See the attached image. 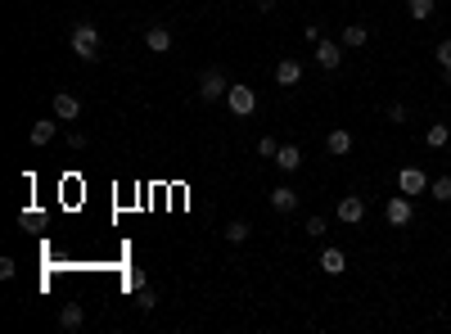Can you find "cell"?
I'll use <instances>...</instances> for the list:
<instances>
[{
  "mask_svg": "<svg viewBox=\"0 0 451 334\" xmlns=\"http://www.w3.org/2000/svg\"><path fill=\"white\" fill-rule=\"evenodd\" d=\"M68 50L82 63H95V59H100V27H95V23H77L72 36H68Z\"/></svg>",
  "mask_w": 451,
  "mask_h": 334,
  "instance_id": "6da1fadb",
  "label": "cell"
},
{
  "mask_svg": "<svg viewBox=\"0 0 451 334\" xmlns=\"http://www.w3.org/2000/svg\"><path fill=\"white\" fill-rule=\"evenodd\" d=\"M226 109L235 113V118H248V113L257 109V91H253V86H235V82H230V91H226Z\"/></svg>",
  "mask_w": 451,
  "mask_h": 334,
  "instance_id": "7a4b0ae2",
  "label": "cell"
},
{
  "mask_svg": "<svg viewBox=\"0 0 451 334\" xmlns=\"http://www.w3.org/2000/svg\"><path fill=\"white\" fill-rule=\"evenodd\" d=\"M226 91H230V82H226V73L222 68H208L204 77H199V100H226Z\"/></svg>",
  "mask_w": 451,
  "mask_h": 334,
  "instance_id": "3957f363",
  "label": "cell"
},
{
  "mask_svg": "<svg viewBox=\"0 0 451 334\" xmlns=\"http://www.w3.org/2000/svg\"><path fill=\"white\" fill-rule=\"evenodd\" d=\"M334 217H339L343 226H361V222H366V199H361V195H343L339 208H334Z\"/></svg>",
  "mask_w": 451,
  "mask_h": 334,
  "instance_id": "277c9868",
  "label": "cell"
},
{
  "mask_svg": "<svg viewBox=\"0 0 451 334\" xmlns=\"http://www.w3.org/2000/svg\"><path fill=\"white\" fill-rule=\"evenodd\" d=\"M316 63H321L325 73H334L343 63V41H330V36H321L316 41Z\"/></svg>",
  "mask_w": 451,
  "mask_h": 334,
  "instance_id": "5b68a950",
  "label": "cell"
},
{
  "mask_svg": "<svg viewBox=\"0 0 451 334\" xmlns=\"http://www.w3.org/2000/svg\"><path fill=\"white\" fill-rule=\"evenodd\" d=\"M411 217H415V204H411V195H392L388 199V226H411Z\"/></svg>",
  "mask_w": 451,
  "mask_h": 334,
  "instance_id": "8992f818",
  "label": "cell"
},
{
  "mask_svg": "<svg viewBox=\"0 0 451 334\" xmlns=\"http://www.w3.org/2000/svg\"><path fill=\"white\" fill-rule=\"evenodd\" d=\"M425 185H429L425 167H402L397 172V190H402V195H425Z\"/></svg>",
  "mask_w": 451,
  "mask_h": 334,
  "instance_id": "52a82bcc",
  "label": "cell"
},
{
  "mask_svg": "<svg viewBox=\"0 0 451 334\" xmlns=\"http://www.w3.org/2000/svg\"><path fill=\"white\" fill-rule=\"evenodd\" d=\"M54 118H59V122H77V118H82V100L68 95V91H59V95H54Z\"/></svg>",
  "mask_w": 451,
  "mask_h": 334,
  "instance_id": "ba28073f",
  "label": "cell"
},
{
  "mask_svg": "<svg viewBox=\"0 0 451 334\" xmlns=\"http://www.w3.org/2000/svg\"><path fill=\"white\" fill-rule=\"evenodd\" d=\"M54 131H59V118H41V122H32V131H27V140H32L36 149H45L54 140Z\"/></svg>",
  "mask_w": 451,
  "mask_h": 334,
  "instance_id": "9c48e42d",
  "label": "cell"
},
{
  "mask_svg": "<svg viewBox=\"0 0 451 334\" xmlns=\"http://www.w3.org/2000/svg\"><path fill=\"white\" fill-rule=\"evenodd\" d=\"M145 50H153V54H167V50H171V27L153 23L149 32H145Z\"/></svg>",
  "mask_w": 451,
  "mask_h": 334,
  "instance_id": "30bf717a",
  "label": "cell"
},
{
  "mask_svg": "<svg viewBox=\"0 0 451 334\" xmlns=\"http://www.w3.org/2000/svg\"><path fill=\"white\" fill-rule=\"evenodd\" d=\"M303 82V63L298 59H280L275 63V86H298Z\"/></svg>",
  "mask_w": 451,
  "mask_h": 334,
  "instance_id": "8fae6325",
  "label": "cell"
},
{
  "mask_svg": "<svg viewBox=\"0 0 451 334\" xmlns=\"http://www.w3.org/2000/svg\"><path fill=\"white\" fill-rule=\"evenodd\" d=\"M271 163L280 167V172H298V167H303V149H298V145H280Z\"/></svg>",
  "mask_w": 451,
  "mask_h": 334,
  "instance_id": "7c38bea8",
  "label": "cell"
},
{
  "mask_svg": "<svg viewBox=\"0 0 451 334\" xmlns=\"http://www.w3.org/2000/svg\"><path fill=\"white\" fill-rule=\"evenodd\" d=\"M339 41H343V50H361V45L370 41V27H366V23H348Z\"/></svg>",
  "mask_w": 451,
  "mask_h": 334,
  "instance_id": "4fadbf2b",
  "label": "cell"
},
{
  "mask_svg": "<svg viewBox=\"0 0 451 334\" xmlns=\"http://www.w3.org/2000/svg\"><path fill=\"white\" fill-rule=\"evenodd\" d=\"M271 208L275 213H293V208H298V190L293 185H275L271 190Z\"/></svg>",
  "mask_w": 451,
  "mask_h": 334,
  "instance_id": "5bb4252c",
  "label": "cell"
},
{
  "mask_svg": "<svg viewBox=\"0 0 451 334\" xmlns=\"http://www.w3.org/2000/svg\"><path fill=\"white\" fill-rule=\"evenodd\" d=\"M321 271L325 275H343V271H348V253H343V249H325L321 253Z\"/></svg>",
  "mask_w": 451,
  "mask_h": 334,
  "instance_id": "9a60e30c",
  "label": "cell"
},
{
  "mask_svg": "<svg viewBox=\"0 0 451 334\" xmlns=\"http://www.w3.org/2000/svg\"><path fill=\"white\" fill-rule=\"evenodd\" d=\"M82 326H86L82 303H63V308H59V330H82Z\"/></svg>",
  "mask_w": 451,
  "mask_h": 334,
  "instance_id": "2e32d148",
  "label": "cell"
},
{
  "mask_svg": "<svg viewBox=\"0 0 451 334\" xmlns=\"http://www.w3.org/2000/svg\"><path fill=\"white\" fill-rule=\"evenodd\" d=\"M325 149H330V154L334 158H343V154H348V149H352V131H330V136H325Z\"/></svg>",
  "mask_w": 451,
  "mask_h": 334,
  "instance_id": "e0dca14e",
  "label": "cell"
},
{
  "mask_svg": "<svg viewBox=\"0 0 451 334\" xmlns=\"http://www.w3.org/2000/svg\"><path fill=\"white\" fill-rule=\"evenodd\" d=\"M425 145L429 149H447L451 145V127H447V122H434V127L425 131Z\"/></svg>",
  "mask_w": 451,
  "mask_h": 334,
  "instance_id": "ac0fdd59",
  "label": "cell"
},
{
  "mask_svg": "<svg viewBox=\"0 0 451 334\" xmlns=\"http://www.w3.org/2000/svg\"><path fill=\"white\" fill-rule=\"evenodd\" d=\"M434 9H438V0H406V14L415 18V23H429Z\"/></svg>",
  "mask_w": 451,
  "mask_h": 334,
  "instance_id": "d6986e66",
  "label": "cell"
},
{
  "mask_svg": "<svg viewBox=\"0 0 451 334\" xmlns=\"http://www.w3.org/2000/svg\"><path fill=\"white\" fill-rule=\"evenodd\" d=\"M222 235H226V244H244L248 235H253V226H248V222H230Z\"/></svg>",
  "mask_w": 451,
  "mask_h": 334,
  "instance_id": "ffe728a7",
  "label": "cell"
},
{
  "mask_svg": "<svg viewBox=\"0 0 451 334\" xmlns=\"http://www.w3.org/2000/svg\"><path fill=\"white\" fill-rule=\"evenodd\" d=\"M429 195H434L438 204H451V172H447V176H438V181H429Z\"/></svg>",
  "mask_w": 451,
  "mask_h": 334,
  "instance_id": "44dd1931",
  "label": "cell"
},
{
  "mask_svg": "<svg viewBox=\"0 0 451 334\" xmlns=\"http://www.w3.org/2000/svg\"><path fill=\"white\" fill-rule=\"evenodd\" d=\"M136 308L140 312H153V308H158V294H153L149 284H140V289H136Z\"/></svg>",
  "mask_w": 451,
  "mask_h": 334,
  "instance_id": "7402d4cb",
  "label": "cell"
},
{
  "mask_svg": "<svg viewBox=\"0 0 451 334\" xmlns=\"http://www.w3.org/2000/svg\"><path fill=\"white\" fill-rule=\"evenodd\" d=\"M303 231H307V235H312V240H321V235H325V231H330V222H325V217H321V213H316V217H307V222H303Z\"/></svg>",
  "mask_w": 451,
  "mask_h": 334,
  "instance_id": "603a6c76",
  "label": "cell"
},
{
  "mask_svg": "<svg viewBox=\"0 0 451 334\" xmlns=\"http://www.w3.org/2000/svg\"><path fill=\"white\" fill-rule=\"evenodd\" d=\"M275 149H280V140H275V136H262V140H257V154H262V158H275Z\"/></svg>",
  "mask_w": 451,
  "mask_h": 334,
  "instance_id": "cb8c5ba5",
  "label": "cell"
},
{
  "mask_svg": "<svg viewBox=\"0 0 451 334\" xmlns=\"http://www.w3.org/2000/svg\"><path fill=\"white\" fill-rule=\"evenodd\" d=\"M438 63H443V68H451V36H447V41H438Z\"/></svg>",
  "mask_w": 451,
  "mask_h": 334,
  "instance_id": "d4e9b609",
  "label": "cell"
},
{
  "mask_svg": "<svg viewBox=\"0 0 451 334\" xmlns=\"http://www.w3.org/2000/svg\"><path fill=\"white\" fill-rule=\"evenodd\" d=\"M388 122H406V104L392 100V104H388Z\"/></svg>",
  "mask_w": 451,
  "mask_h": 334,
  "instance_id": "484cf974",
  "label": "cell"
},
{
  "mask_svg": "<svg viewBox=\"0 0 451 334\" xmlns=\"http://www.w3.org/2000/svg\"><path fill=\"white\" fill-rule=\"evenodd\" d=\"M14 271H18L14 257H0V280H14Z\"/></svg>",
  "mask_w": 451,
  "mask_h": 334,
  "instance_id": "4316f807",
  "label": "cell"
},
{
  "mask_svg": "<svg viewBox=\"0 0 451 334\" xmlns=\"http://www.w3.org/2000/svg\"><path fill=\"white\" fill-rule=\"evenodd\" d=\"M303 32H307V41H312V45H316V41H321V36H325V27H321V23H307V27H303Z\"/></svg>",
  "mask_w": 451,
  "mask_h": 334,
  "instance_id": "83f0119b",
  "label": "cell"
},
{
  "mask_svg": "<svg viewBox=\"0 0 451 334\" xmlns=\"http://www.w3.org/2000/svg\"><path fill=\"white\" fill-rule=\"evenodd\" d=\"M68 149H86V131H68Z\"/></svg>",
  "mask_w": 451,
  "mask_h": 334,
  "instance_id": "f1b7e54d",
  "label": "cell"
},
{
  "mask_svg": "<svg viewBox=\"0 0 451 334\" xmlns=\"http://www.w3.org/2000/svg\"><path fill=\"white\" fill-rule=\"evenodd\" d=\"M257 9H262V14H271V9H275V0H257Z\"/></svg>",
  "mask_w": 451,
  "mask_h": 334,
  "instance_id": "f546056e",
  "label": "cell"
},
{
  "mask_svg": "<svg viewBox=\"0 0 451 334\" xmlns=\"http://www.w3.org/2000/svg\"><path fill=\"white\" fill-rule=\"evenodd\" d=\"M443 86H451V68H443Z\"/></svg>",
  "mask_w": 451,
  "mask_h": 334,
  "instance_id": "4dcf8cb0",
  "label": "cell"
}]
</instances>
